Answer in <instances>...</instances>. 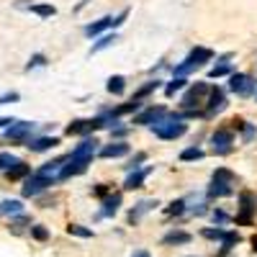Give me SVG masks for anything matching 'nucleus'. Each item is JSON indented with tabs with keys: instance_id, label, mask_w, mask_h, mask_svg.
<instances>
[{
	"instance_id": "nucleus-38",
	"label": "nucleus",
	"mask_w": 257,
	"mask_h": 257,
	"mask_svg": "<svg viewBox=\"0 0 257 257\" xmlns=\"http://www.w3.org/2000/svg\"><path fill=\"white\" fill-rule=\"evenodd\" d=\"M254 132H257V128H254L252 123H247V121H242V134H244V142H249V139L254 137Z\"/></svg>"
},
{
	"instance_id": "nucleus-43",
	"label": "nucleus",
	"mask_w": 257,
	"mask_h": 257,
	"mask_svg": "<svg viewBox=\"0 0 257 257\" xmlns=\"http://www.w3.org/2000/svg\"><path fill=\"white\" fill-rule=\"evenodd\" d=\"M108 193V185H95V196H105Z\"/></svg>"
},
{
	"instance_id": "nucleus-17",
	"label": "nucleus",
	"mask_w": 257,
	"mask_h": 257,
	"mask_svg": "<svg viewBox=\"0 0 257 257\" xmlns=\"http://www.w3.org/2000/svg\"><path fill=\"white\" fill-rule=\"evenodd\" d=\"M95 149H98V139H95V137H93V139L88 137V139H82V144H77V147L72 149L70 157H93Z\"/></svg>"
},
{
	"instance_id": "nucleus-30",
	"label": "nucleus",
	"mask_w": 257,
	"mask_h": 257,
	"mask_svg": "<svg viewBox=\"0 0 257 257\" xmlns=\"http://www.w3.org/2000/svg\"><path fill=\"white\" fill-rule=\"evenodd\" d=\"M67 231H70V234H75V237H82V239L93 237V231H90V229H85V226H80V224H70V226H67Z\"/></svg>"
},
{
	"instance_id": "nucleus-19",
	"label": "nucleus",
	"mask_w": 257,
	"mask_h": 257,
	"mask_svg": "<svg viewBox=\"0 0 257 257\" xmlns=\"http://www.w3.org/2000/svg\"><path fill=\"white\" fill-rule=\"evenodd\" d=\"M57 144H59L57 137H39V139H29L26 142V147L31 149V152H44V149H52Z\"/></svg>"
},
{
	"instance_id": "nucleus-15",
	"label": "nucleus",
	"mask_w": 257,
	"mask_h": 257,
	"mask_svg": "<svg viewBox=\"0 0 257 257\" xmlns=\"http://www.w3.org/2000/svg\"><path fill=\"white\" fill-rule=\"evenodd\" d=\"M160 203L155 201V198H147V201H139L132 211H128V224H137L142 216H144V213H149V211H152V208H157Z\"/></svg>"
},
{
	"instance_id": "nucleus-31",
	"label": "nucleus",
	"mask_w": 257,
	"mask_h": 257,
	"mask_svg": "<svg viewBox=\"0 0 257 257\" xmlns=\"http://www.w3.org/2000/svg\"><path fill=\"white\" fill-rule=\"evenodd\" d=\"M31 237H34L36 242H44V239H49V231L41 226V224H36V226H31Z\"/></svg>"
},
{
	"instance_id": "nucleus-25",
	"label": "nucleus",
	"mask_w": 257,
	"mask_h": 257,
	"mask_svg": "<svg viewBox=\"0 0 257 257\" xmlns=\"http://www.w3.org/2000/svg\"><path fill=\"white\" fill-rule=\"evenodd\" d=\"M229 59H231V54L221 57L216 67H211V72H208V75H211V77H221V75H229V70H231V67H229Z\"/></svg>"
},
{
	"instance_id": "nucleus-23",
	"label": "nucleus",
	"mask_w": 257,
	"mask_h": 257,
	"mask_svg": "<svg viewBox=\"0 0 257 257\" xmlns=\"http://www.w3.org/2000/svg\"><path fill=\"white\" fill-rule=\"evenodd\" d=\"M108 93H113V95H123V90H126V80L121 77V75H113L111 80H108Z\"/></svg>"
},
{
	"instance_id": "nucleus-21",
	"label": "nucleus",
	"mask_w": 257,
	"mask_h": 257,
	"mask_svg": "<svg viewBox=\"0 0 257 257\" xmlns=\"http://www.w3.org/2000/svg\"><path fill=\"white\" fill-rule=\"evenodd\" d=\"M193 237L188 231H170V234H165L162 237V244H188Z\"/></svg>"
},
{
	"instance_id": "nucleus-33",
	"label": "nucleus",
	"mask_w": 257,
	"mask_h": 257,
	"mask_svg": "<svg viewBox=\"0 0 257 257\" xmlns=\"http://www.w3.org/2000/svg\"><path fill=\"white\" fill-rule=\"evenodd\" d=\"M31 11L36 13V16H41V18H49V16H54L57 11H54V6H31Z\"/></svg>"
},
{
	"instance_id": "nucleus-13",
	"label": "nucleus",
	"mask_w": 257,
	"mask_h": 257,
	"mask_svg": "<svg viewBox=\"0 0 257 257\" xmlns=\"http://www.w3.org/2000/svg\"><path fill=\"white\" fill-rule=\"evenodd\" d=\"M226 108V95L221 88H211L208 90V103H206V113L203 116H216L219 111Z\"/></svg>"
},
{
	"instance_id": "nucleus-4",
	"label": "nucleus",
	"mask_w": 257,
	"mask_h": 257,
	"mask_svg": "<svg viewBox=\"0 0 257 257\" xmlns=\"http://www.w3.org/2000/svg\"><path fill=\"white\" fill-rule=\"evenodd\" d=\"M208 90H211V85H208V82H196L193 88H188V93L183 95L180 105H183L185 111H190V116H196V111L203 105V98L208 95Z\"/></svg>"
},
{
	"instance_id": "nucleus-3",
	"label": "nucleus",
	"mask_w": 257,
	"mask_h": 257,
	"mask_svg": "<svg viewBox=\"0 0 257 257\" xmlns=\"http://www.w3.org/2000/svg\"><path fill=\"white\" fill-rule=\"evenodd\" d=\"M213 59V52L211 49H206V47H196L193 49L178 67H175V75L178 77H183V75H188V72H193V70H198V67H203L206 62H211Z\"/></svg>"
},
{
	"instance_id": "nucleus-10",
	"label": "nucleus",
	"mask_w": 257,
	"mask_h": 257,
	"mask_svg": "<svg viewBox=\"0 0 257 257\" xmlns=\"http://www.w3.org/2000/svg\"><path fill=\"white\" fill-rule=\"evenodd\" d=\"M126 16H128V11L118 13L116 18H111V16H105V18L95 21V24H90V26H85V34H88V36H98V34H103L105 29H116V26H121L123 21H126Z\"/></svg>"
},
{
	"instance_id": "nucleus-28",
	"label": "nucleus",
	"mask_w": 257,
	"mask_h": 257,
	"mask_svg": "<svg viewBox=\"0 0 257 257\" xmlns=\"http://www.w3.org/2000/svg\"><path fill=\"white\" fill-rule=\"evenodd\" d=\"M157 88H160V80H152V82H147L144 88H139V90L134 93V100H142V98H147L149 93H155Z\"/></svg>"
},
{
	"instance_id": "nucleus-29",
	"label": "nucleus",
	"mask_w": 257,
	"mask_h": 257,
	"mask_svg": "<svg viewBox=\"0 0 257 257\" xmlns=\"http://www.w3.org/2000/svg\"><path fill=\"white\" fill-rule=\"evenodd\" d=\"M116 41H118V36H116V34H105V36L98 41V44H93V52H100V49H105V47L116 44Z\"/></svg>"
},
{
	"instance_id": "nucleus-6",
	"label": "nucleus",
	"mask_w": 257,
	"mask_h": 257,
	"mask_svg": "<svg viewBox=\"0 0 257 257\" xmlns=\"http://www.w3.org/2000/svg\"><path fill=\"white\" fill-rule=\"evenodd\" d=\"M34 128H36V123H31V121H13L3 132V137L11 139V142H24L26 144L31 139V134H34Z\"/></svg>"
},
{
	"instance_id": "nucleus-26",
	"label": "nucleus",
	"mask_w": 257,
	"mask_h": 257,
	"mask_svg": "<svg viewBox=\"0 0 257 257\" xmlns=\"http://www.w3.org/2000/svg\"><path fill=\"white\" fill-rule=\"evenodd\" d=\"M31 173V167L26 165V162H18L16 167H11L8 170V180H18V178H26Z\"/></svg>"
},
{
	"instance_id": "nucleus-32",
	"label": "nucleus",
	"mask_w": 257,
	"mask_h": 257,
	"mask_svg": "<svg viewBox=\"0 0 257 257\" xmlns=\"http://www.w3.org/2000/svg\"><path fill=\"white\" fill-rule=\"evenodd\" d=\"M18 162H21V160H18V157H13V155H0V167H3L6 173H8L11 167H16Z\"/></svg>"
},
{
	"instance_id": "nucleus-11",
	"label": "nucleus",
	"mask_w": 257,
	"mask_h": 257,
	"mask_svg": "<svg viewBox=\"0 0 257 257\" xmlns=\"http://www.w3.org/2000/svg\"><path fill=\"white\" fill-rule=\"evenodd\" d=\"M70 165H64L62 170H59V180H67V178H72V175H82L85 170H88V165L93 162V157H70L67 160Z\"/></svg>"
},
{
	"instance_id": "nucleus-42",
	"label": "nucleus",
	"mask_w": 257,
	"mask_h": 257,
	"mask_svg": "<svg viewBox=\"0 0 257 257\" xmlns=\"http://www.w3.org/2000/svg\"><path fill=\"white\" fill-rule=\"evenodd\" d=\"M26 224H29V219H16V221H13L11 226H13V231H21V229H24Z\"/></svg>"
},
{
	"instance_id": "nucleus-36",
	"label": "nucleus",
	"mask_w": 257,
	"mask_h": 257,
	"mask_svg": "<svg viewBox=\"0 0 257 257\" xmlns=\"http://www.w3.org/2000/svg\"><path fill=\"white\" fill-rule=\"evenodd\" d=\"M201 234H203L206 239H219V242H221V237H224V229H203Z\"/></svg>"
},
{
	"instance_id": "nucleus-20",
	"label": "nucleus",
	"mask_w": 257,
	"mask_h": 257,
	"mask_svg": "<svg viewBox=\"0 0 257 257\" xmlns=\"http://www.w3.org/2000/svg\"><path fill=\"white\" fill-rule=\"evenodd\" d=\"M147 175H149V167L134 170V173H128V178H126L123 188H126V190H134V188H142V183L147 180Z\"/></svg>"
},
{
	"instance_id": "nucleus-14",
	"label": "nucleus",
	"mask_w": 257,
	"mask_h": 257,
	"mask_svg": "<svg viewBox=\"0 0 257 257\" xmlns=\"http://www.w3.org/2000/svg\"><path fill=\"white\" fill-rule=\"evenodd\" d=\"M165 113H167V111L162 108V105H152V108H147L144 113H139V116L134 118V123H142V126H155Z\"/></svg>"
},
{
	"instance_id": "nucleus-22",
	"label": "nucleus",
	"mask_w": 257,
	"mask_h": 257,
	"mask_svg": "<svg viewBox=\"0 0 257 257\" xmlns=\"http://www.w3.org/2000/svg\"><path fill=\"white\" fill-rule=\"evenodd\" d=\"M239 239L242 237H239L237 231H224V237H221V254H226L234 244H239Z\"/></svg>"
},
{
	"instance_id": "nucleus-16",
	"label": "nucleus",
	"mask_w": 257,
	"mask_h": 257,
	"mask_svg": "<svg viewBox=\"0 0 257 257\" xmlns=\"http://www.w3.org/2000/svg\"><path fill=\"white\" fill-rule=\"evenodd\" d=\"M100 157H105V160H116V157H123V155H128V144L126 142H113V144H105L100 152H98Z\"/></svg>"
},
{
	"instance_id": "nucleus-27",
	"label": "nucleus",
	"mask_w": 257,
	"mask_h": 257,
	"mask_svg": "<svg viewBox=\"0 0 257 257\" xmlns=\"http://www.w3.org/2000/svg\"><path fill=\"white\" fill-rule=\"evenodd\" d=\"M180 160H183V162H193V160H203V149H198V147H190V149H183V152H180Z\"/></svg>"
},
{
	"instance_id": "nucleus-5",
	"label": "nucleus",
	"mask_w": 257,
	"mask_h": 257,
	"mask_svg": "<svg viewBox=\"0 0 257 257\" xmlns=\"http://www.w3.org/2000/svg\"><path fill=\"white\" fill-rule=\"evenodd\" d=\"M229 90L239 98H249L254 93V77L244 75V72H234L231 80H229Z\"/></svg>"
},
{
	"instance_id": "nucleus-34",
	"label": "nucleus",
	"mask_w": 257,
	"mask_h": 257,
	"mask_svg": "<svg viewBox=\"0 0 257 257\" xmlns=\"http://www.w3.org/2000/svg\"><path fill=\"white\" fill-rule=\"evenodd\" d=\"M183 211H185V198H180V201H173V203H170V208H167V213H170V216H180Z\"/></svg>"
},
{
	"instance_id": "nucleus-2",
	"label": "nucleus",
	"mask_w": 257,
	"mask_h": 257,
	"mask_svg": "<svg viewBox=\"0 0 257 257\" xmlns=\"http://www.w3.org/2000/svg\"><path fill=\"white\" fill-rule=\"evenodd\" d=\"M234 183H237L234 173H229L226 167H219L216 173H213V178H211L208 198H226V196H231V193H234Z\"/></svg>"
},
{
	"instance_id": "nucleus-12",
	"label": "nucleus",
	"mask_w": 257,
	"mask_h": 257,
	"mask_svg": "<svg viewBox=\"0 0 257 257\" xmlns=\"http://www.w3.org/2000/svg\"><path fill=\"white\" fill-rule=\"evenodd\" d=\"M95 128H103L100 116H98V118H77V121H72V123L67 126V134H70V137H80V134L95 132Z\"/></svg>"
},
{
	"instance_id": "nucleus-37",
	"label": "nucleus",
	"mask_w": 257,
	"mask_h": 257,
	"mask_svg": "<svg viewBox=\"0 0 257 257\" xmlns=\"http://www.w3.org/2000/svg\"><path fill=\"white\" fill-rule=\"evenodd\" d=\"M144 160H147V155H142V152H139L137 157L128 160V165H126V167H128V173H134V170H139V162H144Z\"/></svg>"
},
{
	"instance_id": "nucleus-8",
	"label": "nucleus",
	"mask_w": 257,
	"mask_h": 257,
	"mask_svg": "<svg viewBox=\"0 0 257 257\" xmlns=\"http://www.w3.org/2000/svg\"><path fill=\"white\" fill-rule=\"evenodd\" d=\"M254 211H257V198L252 193H239V213H237V224H252L254 219Z\"/></svg>"
},
{
	"instance_id": "nucleus-18",
	"label": "nucleus",
	"mask_w": 257,
	"mask_h": 257,
	"mask_svg": "<svg viewBox=\"0 0 257 257\" xmlns=\"http://www.w3.org/2000/svg\"><path fill=\"white\" fill-rule=\"evenodd\" d=\"M118 206H121V193H113V196H105L103 208H100L98 216H100V219H108V216H113V213L118 211Z\"/></svg>"
},
{
	"instance_id": "nucleus-40",
	"label": "nucleus",
	"mask_w": 257,
	"mask_h": 257,
	"mask_svg": "<svg viewBox=\"0 0 257 257\" xmlns=\"http://www.w3.org/2000/svg\"><path fill=\"white\" fill-rule=\"evenodd\" d=\"M44 62H47V57H44V54H36V57H31V62H29V70H31V67H41Z\"/></svg>"
},
{
	"instance_id": "nucleus-24",
	"label": "nucleus",
	"mask_w": 257,
	"mask_h": 257,
	"mask_svg": "<svg viewBox=\"0 0 257 257\" xmlns=\"http://www.w3.org/2000/svg\"><path fill=\"white\" fill-rule=\"evenodd\" d=\"M24 211V206H21V201H0V213H11V216H18V213Z\"/></svg>"
},
{
	"instance_id": "nucleus-9",
	"label": "nucleus",
	"mask_w": 257,
	"mask_h": 257,
	"mask_svg": "<svg viewBox=\"0 0 257 257\" xmlns=\"http://www.w3.org/2000/svg\"><path fill=\"white\" fill-rule=\"evenodd\" d=\"M57 178H49V175H29L26 178V185H24V196L31 198V196H39V193H44L49 185H54Z\"/></svg>"
},
{
	"instance_id": "nucleus-1",
	"label": "nucleus",
	"mask_w": 257,
	"mask_h": 257,
	"mask_svg": "<svg viewBox=\"0 0 257 257\" xmlns=\"http://www.w3.org/2000/svg\"><path fill=\"white\" fill-rule=\"evenodd\" d=\"M152 132L160 137V139H178L188 132V123H183V116L180 113H165L155 126Z\"/></svg>"
},
{
	"instance_id": "nucleus-39",
	"label": "nucleus",
	"mask_w": 257,
	"mask_h": 257,
	"mask_svg": "<svg viewBox=\"0 0 257 257\" xmlns=\"http://www.w3.org/2000/svg\"><path fill=\"white\" fill-rule=\"evenodd\" d=\"M21 95L16 93V90H11V93H3V95H0V105H6V103H16Z\"/></svg>"
},
{
	"instance_id": "nucleus-7",
	"label": "nucleus",
	"mask_w": 257,
	"mask_h": 257,
	"mask_svg": "<svg viewBox=\"0 0 257 257\" xmlns=\"http://www.w3.org/2000/svg\"><path fill=\"white\" fill-rule=\"evenodd\" d=\"M231 144H234V134L229 132V128H219V132H213L211 134V149H213V155H229L231 152Z\"/></svg>"
},
{
	"instance_id": "nucleus-35",
	"label": "nucleus",
	"mask_w": 257,
	"mask_h": 257,
	"mask_svg": "<svg viewBox=\"0 0 257 257\" xmlns=\"http://www.w3.org/2000/svg\"><path fill=\"white\" fill-rule=\"evenodd\" d=\"M183 85H185V80H183V77H175V80H173V82H170L167 88H165V93H167V95H175V90H180Z\"/></svg>"
},
{
	"instance_id": "nucleus-44",
	"label": "nucleus",
	"mask_w": 257,
	"mask_h": 257,
	"mask_svg": "<svg viewBox=\"0 0 257 257\" xmlns=\"http://www.w3.org/2000/svg\"><path fill=\"white\" fill-rule=\"evenodd\" d=\"M132 257H149V252H134Z\"/></svg>"
},
{
	"instance_id": "nucleus-45",
	"label": "nucleus",
	"mask_w": 257,
	"mask_h": 257,
	"mask_svg": "<svg viewBox=\"0 0 257 257\" xmlns=\"http://www.w3.org/2000/svg\"><path fill=\"white\" fill-rule=\"evenodd\" d=\"M6 123H13V118H0V126H6Z\"/></svg>"
},
{
	"instance_id": "nucleus-41",
	"label": "nucleus",
	"mask_w": 257,
	"mask_h": 257,
	"mask_svg": "<svg viewBox=\"0 0 257 257\" xmlns=\"http://www.w3.org/2000/svg\"><path fill=\"white\" fill-rule=\"evenodd\" d=\"M213 221H216V224H226V221H229V216H226L224 211H213Z\"/></svg>"
}]
</instances>
